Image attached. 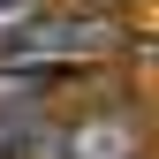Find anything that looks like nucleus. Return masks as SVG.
I'll return each instance as SVG.
<instances>
[{
	"label": "nucleus",
	"mask_w": 159,
	"mask_h": 159,
	"mask_svg": "<svg viewBox=\"0 0 159 159\" xmlns=\"http://www.w3.org/2000/svg\"><path fill=\"white\" fill-rule=\"evenodd\" d=\"M8 61H91V53L121 46L114 15H46V23H15V38H0Z\"/></svg>",
	"instance_id": "1"
},
{
	"label": "nucleus",
	"mask_w": 159,
	"mask_h": 159,
	"mask_svg": "<svg viewBox=\"0 0 159 159\" xmlns=\"http://www.w3.org/2000/svg\"><path fill=\"white\" fill-rule=\"evenodd\" d=\"M53 159H144V121L121 106H106V114H84L76 129L53 136Z\"/></svg>",
	"instance_id": "2"
},
{
	"label": "nucleus",
	"mask_w": 159,
	"mask_h": 159,
	"mask_svg": "<svg viewBox=\"0 0 159 159\" xmlns=\"http://www.w3.org/2000/svg\"><path fill=\"white\" fill-rule=\"evenodd\" d=\"M0 15H30V0H0Z\"/></svg>",
	"instance_id": "3"
},
{
	"label": "nucleus",
	"mask_w": 159,
	"mask_h": 159,
	"mask_svg": "<svg viewBox=\"0 0 159 159\" xmlns=\"http://www.w3.org/2000/svg\"><path fill=\"white\" fill-rule=\"evenodd\" d=\"M144 61H152V68H159V38H152V46H144Z\"/></svg>",
	"instance_id": "4"
}]
</instances>
